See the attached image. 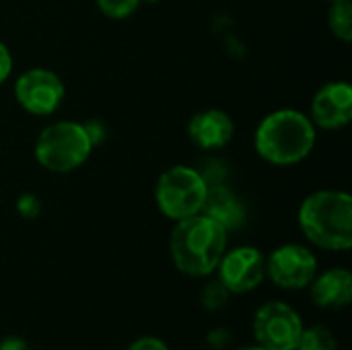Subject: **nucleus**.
<instances>
[{
  "label": "nucleus",
  "instance_id": "f257e3e1",
  "mask_svg": "<svg viewBox=\"0 0 352 350\" xmlns=\"http://www.w3.org/2000/svg\"><path fill=\"white\" fill-rule=\"evenodd\" d=\"M318 142V128L311 118L299 109L283 107L266 113L256 132L254 149L270 165L293 167L305 161Z\"/></svg>",
  "mask_w": 352,
  "mask_h": 350
},
{
  "label": "nucleus",
  "instance_id": "f03ea898",
  "mask_svg": "<svg viewBox=\"0 0 352 350\" xmlns=\"http://www.w3.org/2000/svg\"><path fill=\"white\" fill-rule=\"evenodd\" d=\"M229 233L206 215L177 221L169 237V254L175 268L190 278L210 276L227 252Z\"/></svg>",
  "mask_w": 352,
  "mask_h": 350
},
{
  "label": "nucleus",
  "instance_id": "7ed1b4c3",
  "mask_svg": "<svg viewBox=\"0 0 352 350\" xmlns=\"http://www.w3.org/2000/svg\"><path fill=\"white\" fill-rule=\"evenodd\" d=\"M299 229L316 248L349 252L352 248V198L342 190H318L309 194L297 212Z\"/></svg>",
  "mask_w": 352,
  "mask_h": 350
},
{
  "label": "nucleus",
  "instance_id": "20e7f679",
  "mask_svg": "<svg viewBox=\"0 0 352 350\" xmlns=\"http://www.w3.org/2000/svg\"><path fill=\"white\" fill-rule=\"evenodd\" d=\"M93 149L95 144L82 122L60 120L39 132L33 157L50 173H70L89 161Z\"/></svg>",
  "mask_w": 352,
  "mask_h": 350
},
{
  "label": "nucleus",
  "instance_id": "39448f33",
  "mask_svg": "<svg viewBox=\"0 0 352 350\" xmlns=\"http://www.w3.org/2000/svg\"><path fill=\"white\" fill-rule=\"evenodd\" d=\"M206 194V177L200 169L190 165L167 167L155 184V202L161 215L173 223L200 215Z\"/></svg>",
  "mask_w": 352,
  "mask_h": 350
},
{
  "label": "nucleus",
  "instance_id": "423d86ee",
  "mask_svg": "<svg viewBox=\"0 0 352 350\" xmlns=\"http://www.w3.org/2000/svg\"><path fill=\"white\" fill-rule=\"evenodd\" d=\"M303 328L301 316L285 301H268L254 316L256 344L268 350H297Z\"/></svg>",
  "mask_w": 352,
  "mask_h": 350
},
{
  "label": "nucleus",
  "instance_id": "0eeeda50",
  "mask_svg": "<svg viewBox=\"0 0 352 350\" xmlns=\"http://www.w3.org/2000/svg\"><path fill=\"white\" fill-rule=\"evenodd\" d=\"M14 101L31 116H52L60 109L66 87L64 80L50 68H29L14 80Z\"/></svg>",
  "mask_w": 352,
  "mask_h": 350
},
{
  "label": "nucleus",
  "instance_id": "6e6552de",
  "mask_svg": "<svg viewBox=\"0 0 352 350\" xmlns=\"http://www.w3.org/2000/svg\"><path fill=\"white\" fill-rule=\"evenodd\" d=\"M320 272L316 254L301 243H285L266 258V276L280 289L301 291Z\"/></svg>",
  "mask_w": 352,
  "mask_h": 350
},
{
  "label": "nucleus",
  "instance_id": "1a4fd4ad",
  "mask_svg": "<svg viewBox=\"0 0 352 350\" xmlns=\"http://www.w3.org/2000/svg\"><path fill=\"white\" fill-rule=\"evenodd\" d=\"M214 272L231 295H245L264 283L266 256L258 248L239 245L223 254Z\"/></svg>",
  "mask_w": 352,
  "mask_h": 350
},
{
  "label": "nucleus",
  "instance_id": "9d476101",
  "mask_svg": "<svg viewBox=\"0 0 352 350\" xmlns=\"http://www.w3.org/2000/svg\"><path fill=\"white\" fill-rule=\"evenodd\" d=\"M309 118L316 128L340 130L352 120V87L349 80H330L311 99Z\"/></svg>",
  "mask_w": 352,
  "mask_h": 350
},
{
  "label": "nucleus",
  "instance_id": "9b49d317",
  "mask_svg": "<svg viewBox=\"0 0 352 350\" xmlns=\"http://www.w3.org/2000/svg\"><path fill=\"white\" fill-rule=\"evenodd\" d=\"M235 134L233 118L223 109H202L188 122V138L200 151H221Z\"/></svg>",
  "mask_w": 352,
  "mask_h": 350
},
{
  "label": "nucleus",
  "instance_id": "f8f14e48",
  "mask_svg": "<svg viewBox=\"0 0 352 350\" xmlns=\"http://www.w3.org/2000/svg\"><path fill=\"white\" fill-rule=\"evenodd\" d=\"M311 301L322 309H342L352 301V274L346 268L318 272L309 285Z\"/></svg>",
  "mask_w": 352,
  "mask_h": 350
},
{
  "label": "nucleus",
  "instance_id": "ddd939ff",
  "mask_svg": "<svg viewBox=\"0 0 352 350\" xmlns=\"http://www.w3.org/2000/svg\"><path fill=\"white\" fill-rule=\"evenodd\" d=\"M202 215L217 221L227 233L239 229L245 223V208L243 202L223 184H210L208 194L202 206Z\"/></svg>",
  "mask_w": 352,
  "mask_h": 350
},
{
  "label": "nucleus",
  "instance_id": "4468645a",
  "mask_svg": "<svg viewBox=\"0 0 352 350\" xmlns=\"http://www.w3.org/2000/svg\"><path fill=\"white\" fill-rule=\"evenodd\" d=\"M328 27L330 33L342 43L352 41V2L351 0H334L328 8Z\"/></svg>",
  "mask_w": 352,
  "mask_h": 350
},
{
  "label": "nucleus",
  "instance_id": "2eb2a0df",
  "mask_svg": "<svg viewBox=\"0 0 352 350\" xmlns=\"http://www.w3.org/2000/svg\"><path fill=\"white\" fill-rule=\"evenodd\" d=\"M297 350H338V340L332 334V330L316 324V326L303 328Z\"/></svg>",
  "mask_w": 352,
  "mask_h": 350
},
{
  "label": "nucleus",
  "instance_id": "dca6fc26",
  "mask_svg": "<svg viewBox=\"0 0 352 350\" xmlns=\"http://www.w3.org/2000/svg\"><path fill=\"white\" fill-rule=\"evenodd\" d=\"M95 4L103 17L111 21H124L138 10L140 0H95Z\"/></svg>",
  "mask_w": 352,
  "mask_h": 350
},
{
  "label": "nucleus",
  "instance_id": "f3484780",
  "mask_svg": "<svg viewBox=\"0 0 352 350\" xmlns=\"http://www.w3.org/2000/svg\"><path fill=\"white\" fill-rule=\"evenodd\" d=\"M229 297L231 293L225 289V285L217 278V281H210L204 285L202 293H200V303L202 307H206L208 311H219L223 309L227 303H229Z\"/></svg>",
  "mask_w": 352,
  "mask_h": 350
},
{
  "label": "nucleus",
  "instance_id": "a211bd4d",
  "mask_svg": "<svg viewBox=\"0 0 352 350\" xmlns=\"http://www.w3.org/2000/svg\"><path fill=\"white\" fill-rule=\"evenodd\" d=\"M14 210H16V215L21 219L33 221V219H37L41 215V200L33 192H23L14 202Z\"/></svg>",
  "mask_w": 352,
  "mask_h": 350
},
{
  "label": "nucleus",
  "instance_id": "6ab92c4d",
  "mask_svg": "<svg viewBox=\"0 0 352 350\" xmlns=\"http://www.w3.org/2000/svg\"><path fill=\"white\" fill-rule=\"evenodd\" d=\"M128 350H169V347L157 336H140L128 347Z\"/></svg>",
  "mask_w": 352,
  "mask_h": 350
},
{
  "label": "nucleus",
  "instance_id": "aec40b11",
  "mask_svg": "<svg viewBox=\"0 0 352 350\" xmlns=\"http://www.w3.org/2000/svg\"><path fill=\"white\" fill-rule=\"evenodd\" d=\"M12 66H14L12 54H10V50H8V45H6L4 41H0V85L6 83V78L10 76Z\"/></svg>",
  "mask_w": 352,
  "mask_h": 350
},
{
  "label": "nucleus",
  "instance_id": "412c9836",
  "mask_svg": "<svg viewBox=\"0 0 352 350\" xmlns=\"http://www.w3.org/2000/svg\"><path fill=\"white\" fill-rule=\"evenodd\" d=\"M82 124H85V128H87V132H89V136H91L93 144H95V146H97V144H101V142H103V138H105V126H103L101 122H97V120L82 122Z\"/></svg>",
  "mask_w": 352,
  "mask_h": 350
},
{
  "label": "nucleus",
  "instance_id": "4be33fe9",
  "mask_svg": "<svg viewBox=\"0 0 352 350\" xmlns=\"http://www.w3.org/2000/svg\"><path fill=\"white\" fill-rule=\"evenodd\" d=\"M0 350H31L27 340L21 336H6L0 340Z\"/></svg>",
  "mask_w": 352,
  "mask_h": 350
},
{
  "label": "nucleus",
  "instance_id": "5701e85b",
  "mask_svg": "<svg viewBox=\"0 0 352 350\" xmlns=\"http://www.w3.org/2000/svg\"><path fill=\"white\" fill-rule=\"evenodd\" d=\"M229 340H231V336H229V332H227V330H217V332H212V334L208 336L210 347L217 350L225 349V347L229 344Z\"/></svg>",
  "mask_w": 352,
  "mask_h": 350
},
{
  "label": "nucleus",
  "instance_id": "b1692460",
  "mask_svg": "<svg viewBox=\"0 0 352 350\" xmlns=\"http://www.w3.org/2000/svg\"><path fill=\"white\" fill-rule=\"evenodd\" d=\"M239 350H268V349H264V347H260V344H254V347H243V349H239Z\"/></svg>",
  "mask_w": 352,
  "mask_h": 350
},
{
  "label": "nucleus",
  "instance_id": "393cba45",
  "mask_svg": "<svg viewBox=\"0 0 352 350\" xmlns=\"http://www.w3.org/2000/svg\"><path fill=\"white\" fill-rule=\"evenodd\" d=\"M140 2H161V0H140Z\"/></svg>",
  "mask_w": 352,
  "mask_h": 350
},
{
  "label": "nucleus",
  "instance_id": "a878e982",
  "mask_svg": "<svg viewBox=\"0 0 352 350\" xmlns=\"http://www.w3.org/2000/svg\"><path fill=\"white\" fill-rule=\"evenodd\" d=\"M330 2H334V0H330Z\"/></svg>",
  "mask_w": 352,
  "mask_h": 350
}]
</instances>
